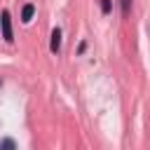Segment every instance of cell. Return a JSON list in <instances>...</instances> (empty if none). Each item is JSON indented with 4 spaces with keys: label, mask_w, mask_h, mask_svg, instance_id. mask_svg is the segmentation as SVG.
<instances>
[{
    "label": "cell",
    "mask_w": 150,
    "mask_h": 150,
    "mask_svg": "<svg viewBox=\"0 0 150 150\" xmlns=\"http://www.w3.org/2000/svg\"><path fill=\"white\" fill-rule=\"evenodd\" d=\"M0 23H2V38H5L7 42H12L14 35H12V21H9V12H7V9L0 14Z\"/></svg>",
    "instance_id": "1"
},
{
    "label": "cell",
    "mask_w": 150,
    "mask_h": 150,
    "mask_svg": "<svg viewBox=\"0 0 150 150\" xmlns=\"http://www.w3.org/2000/svg\"><path fill=\"white\" fill-rule=\"evenodd\" d=\"M59 47H61V30H59V28H54V30H52V45H49V49L56 54V52H59Z\"/></svg>",
    "instance_id": "2"
},
{
    "label": "cell",
    "mask_w": 150,
    "mask_h": 150,
    "mask_svg": "<svg viewBox=\"0 0 150 150\" xmlns=\"http://www.w3.org/2000/svg\"><path fill=\"white\" fill-rule=\"evenodd\" d=\"M33 14H35V7H33V5H26V7H23V12H21V19L28 23V21L33 19Z\"/></svg>",
    "instance_id": "3"
},
{
    "label": "cell",
    "mask_w": 150,
    "mask_h": 150,
    "mask_svg": "<svg viewBox=\"0 0 150 150\" xmlns=\"http://www.w3.org/2000/svg\"><path fill=\"white\" fill-rule=\"evenodd\" d=\"M2 148H5V150H14V141H12V138H5V141H2Z\"/></svg>",
    "instance_id": "4"
},
{
    "label": "cell",
    "mask_w": 150,
    "mask_h": 150,
    "mask_svg": "<svg viewBox=\"0 0 150 150\" xmlns=\"http://www.w3.org/2000/svg\"><path fill=\"white\" fill-rule=\"evenodd\" d=\"M131 9V0H122V14H129Z\"/></svg>",
    "instance_id": "5"
},
{
    "label": "cell",
    "mask_w": 150,
    "mask_h": 150,
    "mask_svg": "<svg viewBox=\"0 0 150 150\" xmlns=\"http://www.w3.org/2000/svg\"><path fill=\"white\" fill-rule=\"evenodd\" d=\"M101 7H103V12H110V0H101Z\"/></svg>",
    "instance_id": "6"
}]
</instances>
